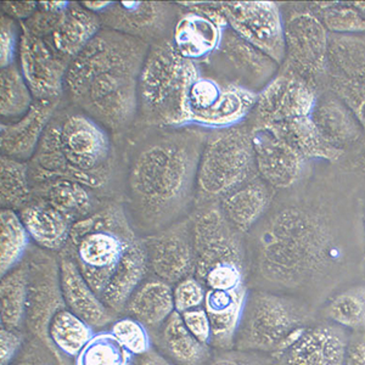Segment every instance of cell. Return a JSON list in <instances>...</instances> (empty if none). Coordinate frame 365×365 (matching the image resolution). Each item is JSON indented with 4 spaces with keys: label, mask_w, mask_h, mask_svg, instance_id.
I'll return each mask as SVG.
<instances>
[{
    "label": "cell",
    "mask_w": 365,
    "mask_h": 365,
    "mask_svg": "<svg viewBox=\"0 0 365 365\" xmlns=\"http://www.w3.org/2000/svg\"><path fill=\"white\" fill-rule=\"evenodd\" d=\"M208 130L134 125L127 135L118 200L139 237L190 216L200 158Z\"/></svg>",
    "instance_id": "cell-1"
},
{
    "label": "cell",
    "mask_w": 365,
    "mask_h": 365,
    "mask_svg": "<svg viewBox=\"0 0 365 365\" xmlns=\"http://www.w3.org/2000/svg\"><path fill=\"white\" fill-rule=\"evenodd\" d=\"M150 46L104 29L72 61L65 79L68 103L115 138L123 137L138 118V84Z\"/></svg>",
    "instance_id": "cell-2"
},
{
    "label": "cell",
    "mask_w": 365,
    "mask_h": 365,
    "mask_svg": "<svg viewBox=\"0 0 365 365\" xmlns=\"http://www.w3.org/2000/svg\"><path fill=\"white\" fill-rule=\"evenodd\" d=\"M29 182L63 178L117 199L118 158L111 134L73 105H60L29 162Z\"/></svg>",
    "instance_id": "cell-3"
},
{
    "label": "cell",
    "mask_w": 365,
    "mask_h": 365,
    "mask_svg": "<svg viewBox=\"0 0 365 365\" xmlns=\"http://www.w3.org/2000/svg\"><path fill=\"white\" fill-rule=\"evenodd\" d=\"M332 252L334 237L323 217L306 208H282L258 232L255 272L268 285L295 289L322 273Z\"/></svg>",
    "instance_id": "cell-4"
},
{
    "label": "cell",
    "mask_w": 365,
    "mask_h": 365,
    "mask_svg": "<svg viewBox=\"0 0 365 365\" xmlns=\"http://www.w3.org/2000/svg\"><path fill=\"white\" fill-rule=\"evenodd\" d=\"M199 73L200 67L180 56L170 38L150 46L138 84L135 125L155 128L191 127L187 94Z\"/></svg>",
    "instance_id": "cell-5"
},
{
    "label": "cell",
    "mask_w": 365,
    "mask_h": 365,
    "mask_svg": "<svg viewBox=\"0 0 365 365\" xmlns=\"http://www.w3.org/2000/svg\"><path fill=\"white\" fill-rule=\"evenodd\" d=\"M138 235L118 199L105 201L91 216L76 222L63 250L75 261L88 284L101 297Z\"/></svg>",
    "instance_id": "cell-6"
},
{
    "label": "cell",
    "mask_w": 365,
    "mask_h": 365,
    "mask_svg": "<svg viewBox=\"0 0 365 365\" xmlns=\"http://www.w3.org/2000/svg\"><path fill=\"white\" fill-rule=\"evenodd\" d=\"M258 175L251 128L247 123L208 130L196 178V206L218 202Z\"/></svg>",
    "instance_id": "cell-7"
},
{
    "label": "cell",
    "mask_w": 365,
    "mask_h": 365,
    "mask_svg": "<svg viewBox=\"0 0 365 365\" xmlns=\"http://www.w3.org/2000/svg\"><path fill=\"white\" fill-rule=\"evenodd\" d=\"M303 314L292 299L269 291H250L234 349L278 358L302 331Z\"/></svg>",
    "instance_id": "cell-8"
},
{
    "label": "cell",
    "mask_w": 365,
    "mask_h": 365,
    "mask_svg": "<svg viewBox=\"0 0 365 365\" xmlns=\"http://www.w3.org/2000/svg\"><path fill=\"white\" fill-rule=\"evenodd\" d=\"M257 93L205 75L200 70L187 94V111L191 127L206 130L230 128L249 120Z\"/></svg>",
    "instance_id": "cell-9"
},
{
    "label": "cell",
    "mask_w": 365,
    "mask_h": 365,
    "mask_svg": "<svg viewBox=\"0 0 365 365\" xmlns=\"http://www.w3.org/2000/svg\"><path fill=\"white\" fill-rule=\"evenodd\" d=\"M25 263L29 278L26 332L60 354L49 339L51 320L58 312L66 308L58 253L50 252L32 244L26 255Z\"/></svg>",
    "instance_id": "cell-10"
},
{
    "label": "cell",
    "mask_w": 365,
    "mask_h": 365,
    "mask_svg": "<svg viewBox=\"0 0 365 365\" xmlns=\"http://www.w3.org/2000/svg\"><path fill=\"white\" fill-rule=\"evenodd\" d=\"M284 29L287 55L280 66L292 71L317 91L328 81L330 34L311 9L284 17Z\"/></svg>",
    "instance_id": "cell-11"
},
{
    "label": "cell",
    "mask_w": 365,
    "mask_h": 365,
    "mask_svg": "<svg viewBox=\"0 0 365 365\" xmlns=\"http://www.w3.org/2000/svg\"><path fill=\"white\" fill-rule=\"evenodd\" d=\"M195 250V275L200 282L208 270L225 263H246L244 234L229 223L218 202L200 205L190 213Z\"/></svg>",
    "instance_id": "cell-12"
},
{
    "label": "cell",
    "mask_w": 365,
    "mask_h": 365,
    "mask_svg": "<svg viewBox=\"0 0 365 365\" xmlns=\"http://www.w3.org/2000/svg\"><path fill=\"white\" fill-rule=\"evenodd\" d=\"M197 66L205 75L237 84L257 94L280 68V65L239 37L229 26L225 29L215 54Z\"/></svg>",
    "instance_id": "cell-13"
},
{
    "label": "cell",
    "mask_w": 365,
    "mask_h": 365,
    "mask_svg": "<svg viewBox=\"0 0 365 365\" xmlns=\"http://www.w3.org/2000/svg\"><path fill=\"white\" fill-rule=\"evenodd\" d=\"M229 29L282 65L287 55L284 16L273 1H220Z\"/></svg>",
    "instance_id": "cell-14"
},
{
    "label": "cell",
    "mask_w": 365,
    "mask_h": 365,
    "mask_svg": "<svg viewBox=\"0 0 365 365\" xmlns=\"http://www.w3.org/2000/svg\"><path fill=\"white\" fill-rule=\"evenodd\" d=\"M317 91L304 79L280 66L278 73L262 91L249 120V127H264L312 116L316 108Z\"/></svg>",
    "instance_id": "cell-15"
},
{
    "label": "cell",
    "mask_w": 365,
    "mask_h": 365,
    "mask_svg": "<svg viewBox=\"0 0 365 365\" xmlns=\"http://www.w3.org/2000/svg\"><path fill=\"white\" fill-rule=\"evenodd\" d=\"M170 41L180 56L192 63H205L215 54L228 27L218 8V1H184Z\"/></svg>",
    "instance_id": "cell-16"
},
{
    "label": "cell",
    "mask_w": 365,
    "mask_h": 365,
    "mask_svg": "<svg viewBox=\"0 0 365 365\" xmlns=\"http://www.w3.org/2000/svg\"><path fill=\"white\" fill-rule=\"evenodd\" d=\"M179 11V5L165 1H113L99 17L104 29L153 46L170 38Z\"/></svg>",
    "instance_id": "cell-17"
},
{
    "label": "cell",
    "mask_w": 365,
    "mask_h": 365,
    "mask_svg": "<svg viewBox=\"0 0 365 365\" xmlns=\"http://www.w3.org/2000/svg\"><path fill=\"white\" fill-rule=\"evenodd\" d=\"M150 274L175 285L195 273V250L190 216L141 237Z\"/></svg>",
    "instance_id": "cell-18"
},
{
    "label": "cell",
    "mask_w": 365,
    "mask_h": 365,
    "mask_svg": "<svg viewBox=\"0 0 365 365\" xmlns=\"http://www.w3.org/2000/svg\"><path fill=\"white\" fill-rule=\"evenodd\" d=\"M19 66L34 100L60 103L65 96V79L71 61L51 49L46 41L21 27Z\"/></svg>",
    "instance_id": "cell-19"
},
{
    "label": "cell",
    "mask_w": 365,
    "mask_h": 365,
    "mask_svg": "<svg viewBox=\"0 0 365 365\" xmlns=\"http://www.w3.org/2000/svg\"><path fill=\"white\" fill-rule=\"evenodd\" d=\"M251 135L259 178L272 189H287L299 182L307 162L302 155L264 127H252Z\"/></svg>",
    "instance_id": "cell-20"
},
{
    "label": "cell",
    "mask_w": 365,
    "mask_h": 365,
    "mask_svg": "<svg viewBox=\"0 0 365 365\" xmlns=\"http://www.w3.org/2000/svg\"><path fill=\"white\" fill-rule=\"evenodd\" d=\"M349 339L335 324L303 329L279 359L285 365H344Z\"/></svg>",
    "instance_id": "cell-21"
},
{
    "label": "cell",
    "mask_w": 365,
    "mask_h": 365,
    "mask_svg": "<svg viewBox=\"0 0 365 365\" xmlns=\"http://www.w3.org/2000/svg\"><path fill=\"white\" fill-rule=\"evenodd\" d=\"M63 301L68 311L84 320L96 331L108 330L118 318L105 304L65 251L58 253Z\"/></svg>",
    "instance_id": "cell-22"
},
{
    "label": "cell",
    "mask_w": 365,
    "mask_h": 365,
    "mask_svg": "<svg viewBox=\"0 0 365 365\" xmlns=\"http://www.w3.org/2000/svg\"><path fill=\"white\" fill-rule=\"evenodd\" d=\"M60 105L61 101L36 100L25 116L15 120H3L0 125L1 155L19 161H31Z\"/></svg>",
    "instance_id": "cell-23"
},
{
    "label": "cell",
    "mask_w": 365,
    "mask_h": 365,
    "mask_svg": "<svg viewBox=\"0 0 365 365\" xmlns=\"http://www.w3.org/2000/svg\"><path fill=\"white\" fill-rule=\"evenodd\" d=\"M247 295V285L235 290H207L204 308L211 323V347L215 351L234 349Z\"/></svg>",
    "instance_id": "cell-24"
},
{
    "label": "cell",
    "mask_w": 365,
    "mask_h": 365,
    "mask_svg": "<svg viewBox=\"0 0 365 365\" xmlns=\"http://www.w3.org/2000/svg\"><path fill=\"white\" fill-rule=\"evenodd\" d=\"M31 189L34 197L46 201L73 223L93 215L108 200L83 184L63 178L32 182Z\"/></svg>",
    "instance_id": "cell-25"
},
{
    "label": "cell",
    "mask_w": 365,
    "mask_h": 365,
    "mask_svg": "<svg viewBox=\"0 0 365 365\" xmlns=\"http://www.w3.org/2000/svg\"><path fill=\"white\" fill-rule=\"evenodd\" d=\"M272 197L273 189L256 175L223 196L218 205L229 223L246 234L266 215Z\"/></svg>",
    "instance_id": "cell-26"
},
{
    "label": "cell",
    "mask_w": 365,
    "mask_h": 365,
    "mask_svg": "<svg viewBox=\"0 0 365 365\" xmlns=\"http://www.w3.org/2000/svg\"><path fill=\"white\" fill-rule=\"evenodd\" d=\"M17 213L34 245L54 253H60L66 247L75 223L63 213L34 196Z\"/></svg>",
    "instance_id": "cell-27"
},
{
    "label": "cell",
    "mask_w": 365,
    "mask_h": 365,
    "mask_svg": "<svg viewBox=\"0 0 365 365\" xmlns=\"http://www.w3.org/2000/svg\"><path fill=\"white\" fill-rule=\"evenodd\" d=\"M151 337L155 349L175 365H206L215 353L187 330L177 312L151 332Z\"/></svg>",
    "instance_id": "cell-28"
},
{
    "label": "cell",
    "mask_w": 365,
    "mask_h": 365,
    "mask_svg": "<svg viewBox=\"0 0 365 365\" xmlns=\"http://www.w3.org/2000/svg\"><path fill=\"white\" fill-rule=\"evenodd\" d=\"M312 120L330 145L344 151L356 145L364 129L356 115L335 94H325L317 100Z\"/></svg>",
    "instance_id": "cell-29"
},
{
    "label": "cell",
    "mask_w": 365,
    "mask_h": 365,
    "mask_svg": "<svg viewBox=\"0 0 365 365\" xmlns=\"http://www.w3.org/2000/svg\"><path fill=\"white\" fill-rule=\"evenodd\" d=\"M101 29L99 15L91 13L78 1H70L58 27L43 41L58 54L72 61Z\"/></svg>",
    "instance_id": "cell-30"
},
{
    "label": "cell",
    "mask_w": 365,
    "mask_h": 365,
    "mask_svg": "<svg viewBox=\"0 0 365 365\" xmlns=\"http://www.w3.org/2000/svg\"><path fill=\"white\" fill-rule=\"evenodd\" d=\"M149 274L145 247L141 237H138L113 272L101 299L115 314L122 316L130 296Z\"/></svg>",
    "instance_id": "cell-31"
},
{
    "label": "cell",
    "mask_w": 365,
    "mask_h": 365,
    "mask_svg": "<svg viewBox=\"0 0 365 365\" xmlns=\"http://www.w3.org/2000/svg\"><path fill=\"white\" fill-rule=\"evenodd\" d=\"M175 312L173 285L149 274L130 296L122 316L132 317L153 332Z\"/></svg>",
    "instance_id": "cell-32"
},
{
    "label": "cell",
    "mask_w": 365,
    "mask_h": 365,
    "mask_svg": "<svg viewBox=\"0 0 365 365\" xmlns=\"http://www.w3.org/2000/svg\"><path fill=\"white\" fill-rule=\"evenodd\" d=\"M252 128V127H251ZM277 137L287 143L306 160L339 161L344 151L330 145L317 128L312 117H302L277 125H264Z\"/></svg>",
    "instance_id": "cell-33"
},
{
    "label": "cell",
    "mask_w": 365,
    "mask_h": 365,
    "mask_svg": "<svg viewBox=\"0 0 365 365\" xmlns=\"http://www.w3.org/2000/svg\"><path fill=\"white\" fill-rule=\"evenodd\" d=\"M328 63V76L365 86V34H330Z\"/></svg>",
    "instance_id": "cell-34"
},
{
    "label": "cell",
    "mask_w": 365,
    "mask_h": 365,
    "mask_svg": "<svg viewBox=\"0 0 365 365\" xmlns=\"http://www.w3.org/2000/svg\"><path fill=\"white\" fill-rule=\"evenodd\" d=\"M27 267L25 259L1 277L0 282V322L1 327L26 331L27 311Z\"/></svg>",
    "instance_id": "cell-35"
},
{
    "label": "cell",
    "mask_w": 365,
    "mask_h": 365,
    "mask_svg": "<svg viewBox=\"0 0 365 365\" xmlns=\"http://www.w3.org/2000/svg\"><path fill=\"white\" fill-rule=\"evenodd\" d=\"M96 332L91 325L65 308L51 320L49 339L63 357L73 361Z\"/></svg>",
    "instance_id": "cell-36"
},
{
    "label": "cell",
    "mask_w": 365,
    "mask_h": 365,
    "mask_svg": "<svg viewBox=\"0 0 365 365\" xmlns=\"http://www.w3.org/2000/svg\"><path fill=\"white\" fill-rule=\"evenodd\" d=\"M32 240L19 213L13 210L0 212V270L1 277L25 259Z\"/></svg>",
    "instance_id": "cell-37"
},
{
    "label": "cell",
    "mask_w": 365,
    "mask_h": 365,
    "mask_svg": "<svg viewBox=\"0 0 365 365\" xmlns=\"http://www.w3.org/2000/svg\"><path fill=\"white\" fill-rule=\"evenodd\" d=\"M32 196L29 162L0 158V205L3 210L20 211Z\"/></svg>",
    "instance_id": "cell-38"
},
{
    "label": "cell",
    "mask_w": 365,
    "mask_h": 365,
    "mask_svg": "<svg viewBox=\"0 0 365 365\" xmlns=\"http://www.w3.org/2000/svg\"><path fill=\"white\" fill-rule=\"evenodd\" d=\"M34 94L26 83L19 63L1 68L0 72V115L4 120L25 116L32 108Z\"/></svg>",
    "instance_id": "cell-39"
},
{
    "label": "cell",
    "mask_w": 365,
    "mask_h": 365,
    "mask_svg": "<svg viewBox=\"0 0 365 365\" xmlns=\"http://www.w3.org/2000/svg\"><path fill=\"white\" fill-rule=\"evenodd\" d=\"M133 356L110 330L96 331L75 358L73 365H132Z\"/></svg>",
    "instance_id": "cell-40"
},
{
    "label": "cell",
    "mask_w": 365,
    "mask_h": 365,
    "mask_svg": "<svg viewBox=\"0 0 365 365\" xmlns=\"http://www.w3.org/2000/svg\"><path fill=\"white\" fill-rule=\"evenodd\" d=\"M325 314L340 328L353 331L365 329V285L351 287L335 296L325 308Z\"/></svg>",
    "instance_id": "cell-41"
},
{
    "label": "cell",
    "mask_w": 365,
    "mask_h": 365,
    "mask_svg": "<svg viewBox=\"0 0 365 365\" xmlns=\"http://www.w3.org/2000/svg\"><path fill=\"white\" fill-rule=\"evenodd\" d=\"M311 10L331 34H365V14L353 4H318Z\"/></svg>",
    "instance_id": "cell-42"
},
{
    "label": "cell",
    "mask_w": 365,
    "mask_h": 365,
    "mask_svg": "<svg viewBox=\"0 0 365 365\" xmlns=\"http://www.w3.org/2000/svg\"><path fill=\"white\" fill-rule=\"evenodd\" d=\"M108 330L133 357L141 356L154 347L149 329L132 317H118Z\"/></svg>",
    "instance_id": "cell-43"
},
{
    "label": "cell",
    "mask_w": 365,
    "mask_h": 365,
    "mask_svg": "<svg viewBox=\"0 0 365 365\" xmlns=\"http://www.w3.org/2000/svg\"><path fill=\"white\" fill-rule=\"evenodd\" d=\"M207 295V289L195 275H190L173 285V301L177 313L182 314L184 312L194 308L202 307Z\"/></svg>",
    "instance_id": "cell-44"
},
{
    "label": "cell",
    "mask_w": 365,
    "mask_h": 365,
    "mask_svg": "<svg viewBox=\"0 0 365 365\" xmlns=\"http://www.w3.org/2000/svg\"><path fill=\"white\" fill-rule=\"evenodd\" d=\"M11 365H73V361L63 358L42 341L29 335L24 349Z\"/></svg>",
    "instance_id": "cell-45"
},
{
    "label": "cell",
    "mask_w": 365,
    "mask_h": 365,
    "mask_svg": "<svg viewBox=\"0 0 365 365\" xmlns=\"http://www.w3.org/2000/svg\"><path fill=\"white\" fill-rule=\"evenodd\" d=\"M21 38V25L6 15L0 19V63L1 68L16 63Z\"/></svg>",
    "instance_id": "cell-46"
},
{
    "label": "cell",
    "mask_w": 365,
    "mask_h": 365,
    "mask_svg": "<svg viewBox=\"0 0 365 365\" xmlns=\"http://www.w3.org/2000/svg\"><path fill=\"white\" fill-rule=\"evenodd\" d=\"M267 354L251 351L232 349L227 351H215L206 365H275Z\"/></svg>",
    "instance_id": "cell-47"
},
{
    "label": "cell",
    "mask_w": 365,
    "mask_h": 365,
    "mask_svg": "<svg viewBox=\"0 0 365 365\" xmlns=\"http://www.w3.org/2000/svg\"><path fill=\"white\" fill-rule=\"evenodd\" d=\"M65 11L66 10L60 11V13H51V11H46V10H41L38 8L37 11L32 16L27 19L26 21L20 22V25L22 29H25L29 34H32L34 37L46 39L53 34L55 29L58 27V22L61 20Z\"/></svg>",
    "instance_id": "cell-48"
},
{
    "label": "cell",
    "mask_w": 365,
    "mask_h": 365,
    "mask_svg": "<svg viewBox=\"0 0 365 365\" xmlns=\"http://www.w3.org/2000/svg\"><path fill=\"white\" fill-rule=\"evenodd\" d=\"M27 339H29V334L24 330H14V329L1 327L0 329V364L11 365L24 349Z\"/></svg>",
    "instance_id": "cell-49"
},
{
    "label": "cell",
    "mask_w": 365,
    "mask_h": 365,
    "mask_svg": "<svg viewBox=\"0 0 365 365\" xmlns=\"http://www.w3.org/2000/svg\"><path fill=\"white\" fill-rule=\"evenodd\" d=\"M182 323L185 324L187 330L202 344L211 346L212 331L211 323L207 312L202 307L194 308L190 311L184 312L180 314Z\"/></svg>",
    "instance_id": "cell-50"
},
{
    "label": "cell",
    "mask_w": 365,
    "mask_h": 365,
    "mask_svg": "<svg viewBox=\"0 0 365 365\" xmlns=\"http://www.w3.org/2000/svg\"><path fill=\"white\" fill-rule=\"evenodd\" d=\"M344 365H365V329L349 339Z\"/></svg>",
    "instance_id": "cell-51"
},
{
    "label": "cell",
    "mask_w": 365,
    "mask_h": 365,
    "mask_svg": "<svg viewBox=\"0 0 365 365\" xmlns=\"http://www.w3.org/2000/svg\"><path fill=\"white\" fill-rule=\"evenodd\" d=\"M38 10V1H3V15L11 17L19 22H24Z\"/></svg>",
    "instance_id": "cell-52"
},
{
    "label": "cell",
    "mask_w": 365,
    "mask_h": 365,
    "mask_svg": "<svg viewBox=\"0 0 365 365\" xmlns=\"http://www.w3.org/2000/svg\"><path fill=\"white\" fill-rule=\"evenodd\" d=\"M132 365H175L165 357L162 353L158 352V349H153L148 352L133 358Z\"/></svg>",
    "instance_id": "cell-53"
},
{
    "label": "cell",
    "mask_w": 365,
    "mask_h": 365,
    "mask_svg": "<svg viewBox=\"0 0 365 365\" xmlns=\"http://www.w3.org/2000/svg\"><path fill=\"white\" fill-rule=\"evenodd\" d=\"M111 3L113 1H81V4L83 5L84 8L96 15H101L106 11Z\"/></svg>",
    "instance_id": "cell-54"
},
{
    "label": "cell",
    "mask_w": 365,
    "mask_h": 365,
    "mask_svg": "<svg viewBox=\"0 0 365 365\" xmlns=\"http://www.w3.org/2000/svg\"><path fill=\"white\" fill-rule=\"evenodd\" d=\"M356 165L359 167V170L365 175V140L363 141L361 149H359V154H358L357 160H356Z\"/></svg>",
    "instance_id": "cell-55"
},
{
    "label": "cell",
    "mask_w": 365,
    "mask_h": 365,
    "mask_svg": "<svg viewBox=\"0 0 365 365\" xmlns=\"http://www.w3.org/2000/svg\"><path fill=\"white\" fill-rule=\"evenodd\" d=\"M353 5L361 10V13L365 14V3H353Z\"/></svg>",
    "instance_id": "cell-56"
}]
</instances>
